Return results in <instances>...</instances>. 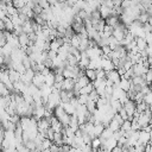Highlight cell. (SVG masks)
<instances>
[{
    "instance_id": "obj_10",
    "label": "cell",
    "mask_w": 152,
    "mask_h": 152,
    "mask_svg": "<svg viewBox=\"0 0 152 152\" xmlns=\"http://www.w3.org/2000/svg\"><path fill=\"white\" fill-rule=\"evenodd\" d=\"M99 12H100V15H101V18L102 19H104V18H107L108 15H110V7H108V6H106V5H103V4H101L100 6H99Z\"/></svg>"
},
{
    "instance_id": "obj_6",
    "label": "cell",
    "mask_w": 152,
    "mask_h": 152,
    "mask_svg": "<svg viewBox=\"0 0 152 152\" xmlns=\"http://www.w3.org/2000/svg\"><path fill=\"white\" fill-rule=\"evenodd\" d=\"M106 78L110 80L113 83H119L120 82V75L116 71V69H112V70L106 71Z\"/></svg>"
},
{
    "instance_id": "obj_23",
    "label": "cell",
    "mask_w": 152,
    "mask_h": 152,
    "mask_svg": "<svg viewBox=\"0 0 152 152\" xmlns=\"http://www.w3.org/2000/svg\"><path fill=\"white\" fill-rule=\"evenodd\" d=\"M86 104V108H87V110L89 112V113H94L95 112V109H96V103H95V101H91V100H89L88 99V101L84 103Z\"/></svg>"
},
{
    "instance_id": "obj_27",
    "label": "cell",
    "mask_w": 152,
    "mask_h": 152,
    "mask_svg": "<svg viewBox=\"0 0 152 152\" xmlns=\"http://www.w3.org/2000/svg\"><path fill=\"white\" fill-rule=\"evenodd\" d=\"M58 95H59V100H61V102H69V96H68V93H66V90H63V89H61L59 91H58Z\"/></svg>"
},
{
    "instance_id": "obj_5",
    "label": "cell",
    "mask_w": 152,
    "mask_h": 152,
    "mask_svg": "<svg viewBox=\"0 0 152 152\" xmlns=\"http://www.w3.org/2000/svg\"><path fill=\"white\" fill-rule=\"evenodd\" d=\"M86 53H87V56L89 57V59H91V58L100 57V56L102 55V51H101V49H100L99 46H94V48H88V49L86 50Z\"/></svg>"
},
{
    "instance_id": "obj_3",
    "label": "cell",
    "mask_w": 152,
    "mask_h": 152,
    "mask_svg": "<svg viewBox=\"0 0 152 152\" xmlns=\"http://www.w3.org/2000/svg\"><path fill=\"white\" fill-rule=\"evenodd\" d=\"M49 127H50V121H49V119H46V118L43 116V118H40V119L37 120V131H38V132L43 133V132H45Z\"/></svg>"
},
{
    "instance_id": "obj_36",
    "label": "cell",
    "mask_w": 152,
    "mask_h": 152,
    "mask_svg": "<svg viewBox=\"0 0 152 152\" xmlns=\"http://www.w3.org/2000/svg\"><path fill=\"white\" fill-rule=\"evenodd\" d=\"M99 97H100V96H99L97 91L95 90V88H94V89H93V90H91V91L88 94V99H89V100H91V101H95V102H96Z\"/></svg>"
},
{
    "instance_id": "obj_11",
    "label": "cell",
    "mask_w": 152,
    "mask_h": 152,
    "mask_svg": "<svg viewBox=\"0 0 152 152\" xmlns=\"http://www.w3.org/2000/svg\"><path fill=\"white\" fill-rule=\"evenodd\" d=\"M119 21H120L119 15H108L107 18H104V24H107L112 27H114Z\"/></svg>"
},
{
    "instance_id": "obj_42",
    "label": "cell",
    "mask_w": 152,
    "mask_h": 152,
    "mask_svg": "<svg viewBox=\"0 0 152 152\" xmlns=\"http://www.w3.org/2000/svg\"><path fill=\"white\" fill-rule=\"evenodd\" d=\"M42 10H43V8H42V7H40V6L38 5V4H36V5H34V6L32 7V11H33L34 15H36V14H39V13L42 12Z\"/></svg>"
},
{
    "instance_id": "obj_1",
    "label": "cell",
    "mask_w": 152,
    "mask_h": 152,
    "mask_svg": "<svg viewBox=\"0 0 152 152\" xmlns=\"http://www.w3.org/2000/svg\"><path fill=\"white\" fill-rule=\"evenodd\" d=\"M152 132H147V131H145V129H139V135H138V142H140V144H147L151 139H152V134H151Z\"/></svg>"
},
{
    "instance_id": "obj_16",
    "label": "cell",
    "mask_w": 152,
    "mask_h": 152,
    "mask_svg": "<svg viewBox=\"0 0 152 152\" xmlns=\"http://www.w3.org/2000/svg\"><path fill=\"white\" fill-rule=\"evenodd\" d=\"M146 45H147V43L142 37H135V46L139 50H144L146 48Z\"/></svg>"
},
{
    "instance_id": "obj_25",
    "label": "cell",
    "mask_w": 152,
    "mask_h": 152,
    "mask_svg": "<svg viewBox=\"0 0 152 152\" xmlns=\"http://www.w3.org/2000/svg\"><path fill=\"white\" fill-rule=\"evenodd\" d=\"M112 135H113V131L107 126V127L103 128L102 133L100 134V138H101V139H107V138H109V137H112Z\"/></svg>"
},
{
    "instance_id": "obj_21",
    "label": "cell",
    "mask_w": 152,
    "mask_h": 152,
    "mask_svg": "<svg viewBox=\"0 0 152 152\" xmlns=\"http://www.w3.org/2000/svg\"><path fill=\"white\" fill-rule=\"evenodd\" d=\"M58 121L62 124L63 127H68V126H69V122H70V115L66 114V113H64V114L58 119Z\"/></svg>"
},
{
    "instance_id": "obj_24",
    "label": "cell",
    "mask_w": 152,
    "mask_h": 152,
    "mask_svg": "<svg viewBox=\"0 0 152 152\" xmlns=\"http://www.w3.org/2000/svg\"><path fill=\"white\" fill-rule=\"evenodd\" d=\"M84 75L89 78V81H94V80L96 78V76H95V69L86 68V69H84Z\"/></svg>"
},
{
    "instance_id": "obj_34",
    "label": "cell",
    "mask_w": 152,
    "mask_h": 152,
    "mask_svg": "<svg viewBox=\"0 0 152 152\" xmlns=\"http://www.w3.org/2000/svg\"><path fill=\"white\" fill-rule=\"evenodd\" d=\"M95 76L96 78H106V71L102 68H97L95 69Z\"/></svg>"
},
{
    "instance_id": "obj_48",
    "label": "cell",
    "mask_w": 152,
    "mask_h": 152,
    "mask_svg": "<svg viewBox=\"0 0 152 152\" xmlns=\"http://www.w3.org/2000/svg\"><path fill=\"white\" fill-rule=\"evenodd\" d=\"M2 63H4V55L0 53V64H2Z\"/></svg>"
},
{
    "instance_id": "obj_37",
    "label": "cell",
    "mask_w": 152,
    "mask_h": 152,
    "mask_svg": "<svg viewBox=\"0 0 152 152\" xmlns=\"http://www.w3.org/2000/svg\"><path fill=\"white\" fill-rule=\"evenodd\" d=\"M59 44L57 43V40L56 39H52V40H50V50H52V51H58V49H59Z\"/></svg>"
},
{
    "instance_id": "obj_40",
    "label": "cell",
    "mask_w": 152,
    "mask_h": 152,
    "mask_svg": "<svg viewBox=\"0 0 152 152\" xmlns=\"http://www.w3.org/2000/svg\"><path fill=\"white\" fill-rule=\"evenodd\" d=\"M37 4H38L42 8H48V7H50V5H49V2H48L46 0H37Z\"/></svg>"
},
{
    "instance_id": "obj_15",
    "label": "cell",
    "mask_w": 152,
    "mask_h": 152,
    "mask_svg": "<svg viewBox=\"0 0 152 152\" xmlns=\"http://www.w3.org/2000/svg\"><path fill=\"white\" fill-rule=\"evenodd\" d=\"M61 103H62V106H63V108H64V112H65L66 114L71 115V114H74V113H75V109H76V108H75L70 102H64V103H63V102H61Z\"/></svg>"
},
{
    "instance_id": "obj_20",
    "label": "cell",
    "mask_w": 152,
    "mask_h": 152,
    "mask_svg": "<svg viewBox=\"0 0 152 152\" xmlns=\"http://www.w3.org/2000/svg\"><path fill=\"white\" fill-rule=\"evenodd\" d=\"M90 81H89V78L86 76V75H82V76H78L77 78H76V83L82 88V87H84L86 84H88Z\"/></svg>"
},
{
    "instance_id": "obj_17",
    "label": "cell",
    "mask_w": 152,
    "mask_h": 152,
    "mask_svg": "<svg viewBox=\"0 0 152 152\" xmlns=\"http://www.w3.org/2000/svg\"><path fill=\"white\" fill-rule=\"evenodd\" d=\"M8 77H10V81L14 82V81L20 80V74L14 69H8Z\"/></svg>"
},
{
    "instance_id": "obj_19",
    "label": "cell",
    "mask_w": 152,
    "mask_h": 152,
    "mask_svg": "<svg viewBox=\"0 0 152 152\" xmlns=\"http://www.w3.org/2000/svg\"><path fill=\"white\" fill-rule=\"evenodd\" d=\"M55 83V72L52 70H50V72L45 76V84H48L49 87H51Z\"/></svg>"
},
{
    "instance_id": "obj_28",
    "label": "cell",
    "mask_w": 152,
    "mask_h": 152,
    "mask_svg": "<svg viewBox=\"0 0 152 152\" xmlns=\"http://www.w3.org/2000/svg\"><path fill=\"white\" fill-rule=\"evenodd\" d=\"M100 144H101V140H100V138H99V137L93 138V139H91V141H90L91 151H96V150H97V147L100 146Z\"/></svg>"
},
{
    "instance_id": "obj_18",
    "label": "cell",
    "mask_w": 152,
    "mask_h": 152,
    "mask_svg": "<svg viewBox=\"0 0 152 152\" xmlns=\"http://www.w3.org/2000/svg\"><path fill=\"white\" fill-rule=\"evenodd\" d=\"M21 27H23V32H25V33H30V32H33V31H32V24H31V19L23 21V24H21Z\"/></svg>"
},
{
    "instance_id": "obj_7",
    "label": "cell",
    "mask_w": 152,
    "mask_h": 152,
    "mask_svg": "<svg viewBox=\"0 0 152 152\" xmlns=\"http://www.w3.org/2000/svg\"><path fill=\"white\" fill-rule=\"evenodd\" d=\"M148 68H146L145 65H142L141 63H135L132 65V71H133V75H144L146 71H147Z\"/></svg>"
},
{
    "instance_id": "obj_22",
    "label": "cell",
    "mask_w": 152,
    "mask_h": 152,
    "mask_svg": "<svg viewBox=\"0 0 152 152\" xmlns=\"http://www.w3.org/2000/svg\"><path fill=\"white\" fill-rule=\"evenodd\" d=\"M93 89H94V84H93V82L90 81L88 84H86L84 87H82V88L80 89V94H89Z\"/></svg>"
},
{
    "instance_id": "obj_46",
    "label": "cell",
    "mask_w": 152,
    "mask_h": 152,
    "mask_svg": "<svg viewBox=\"0 0 152 152\" xmlns=\"http://www.w3.org/2000/svg\"><path fill=\"white\" fill-rule=\"evenodd\" d=\"M1 2H4L5 5H12V0H0Z\"/></svg>"
},
{
    "instance_id": "obj_32",
    "label": "cell",
    "mask_w": 152,
    "mask_h": 152,
    "mask_svg": "<svg viewBox=\"0 0 152 152\" xmlns=\"http://www.w3.org/2000/svg\"><path fill=\"white\" fill-rule=\"evenodd\" d=\"M8 18L11 19V21L13 23V25H21V20H20V18H19L18 13H15V14H12V15H10Z\"/></svg>"
},
{
    "instance_id": "obj_29",
    "label": "cell",
    "mask_w": 152,
    "mask_h": 152,
    "mask_svg": "<svg viewBox=\"0 0 152 152\" xmlns=\"http://www.w3.org/2000/svg\"><path fill=\"white\" fill-rule=\"evenodd\" d=\"M10 81V77H8V70H0V82H2L4 84L6 82Z\"/></svg>"
},
{
    "instance_id": "obj_26",
    "label": "cell",
    "mask_w": 152,
    "mask_h": 152,
    "mask_svg": "<svg viewBox=\"0 0 152 152\" xmlns=\"http://www.w3.org/2000/svg\"><path fill=\"white\" fill-rule=\"evenodd\" d=\"M4 24H5V30H7V31H13V27H14V25H13V23L11 21V19L8 18V17H5L4 19Z\"/></svg>"
},
{
    "instance_id": "obj_43",
    "label": "cell",
    "mask_w": 152,
    "mask_h": 152,
    "mask_svg": "<svg viewBox=\"0 0 152 152\" xmlns=\"http://www.w3.org/2000/svg\"><path fill=\"white\" fill-rule=\"evenodd\" d=\"M64 76L62 74H55V82H63Z\"/></svg>"
},
{
    "instance_id": "obj_38",
    "label": "cell",
    "mask_w": 152,
    "mask_h": 152,
    "mask_svg": "<svg viewBox=\"0 0 152 152\" xmlns=\"http://www.w3.org/2000/svg\"><path fill=\"white\" fill-rule=\"evenodd\" d=\"M12 5H13L15 8H21V7L25 5V2H24L23 0H12Z\"/></svg>"
},
{
    "instance_id": "obj_13",
    "label": "cell",
    "mask_w": 152,
    "mask_h": 152,
    "mask_svg": "<svg viewBox=\"0 0 152 152\" xmlns=\"http://www.w3.org/2000/svg\"><path fill=\"white\" fill-rule=\"evenodd\" d=\"M119 87L124 90V91H127L131 87V81L127 80V78H124V77H120V82H119Z\"/></svg>"
},
{
    "instance_id": "obj_2",
    "label": "cell",
    "mask_w": 152,
    "mask_h": 152,
    "mask_svg": "<svg viewBox=\"0 0 152 152\" xmlns=\"http://www.w3.org/2000/svg\"><path fill=\"white\" fill-rule=\"evenodd\" d=\"M122 107H124V109L126 110L127 116H133V113L135 112V102H134L133 100H129V99H128L126 102L122 103Z\"/></svg>"
},
{
    "instance_id": "obj_14",
    "label": "cell",
    "mask_w": 152,
    "mask_h": 152,
    "mask_svg": "<svg viewBox=\"0 0 152 152\" xmlns=\"http://www.w3.org/2000/svg\"><path fill=\"white\" fill-rule=\"evenodd\" d=\"M53 115L57 118V119H59L65 112H64V108H63V106H62V103H59V104H57V106H55L53 107Z\"/></svg>"
},
{
    "instance_id": "obj_30",
    "label": "cell",
    "mask_w": 152,
    "mask_h": 152,
    "mask_svg": "<svg viewBox=\"0 0 152 152\" xmlns=\"http://www.w3.org/2000/svg\"><path fill=\"white\" fill-rule=\"evenodd\" d=\"M108 127L114 132V131H118V129L120 128V124H119L118 121H115L114 119H112V120L108 122Z\"/></svg>"
},
{
    "instance_id": "obj_41",
    "label": "cell",
    "mask_w": 152,
    "mask_h": 152,
    "mask_svg": "<svg viewBox=\"0 0 152 152\" xmlns=\"http://www.w3.org/2000/svg\"><path fill=\"white\" fill-rule=\"evenodd\" d=\"M100 49H101L102 53H103V55H107V56H108V55H109V52L112 51V49H110L108 45H103V46H101Z\"/></svg>"
},
{
    "instance_id": "obj_9",
    "label": "cell",
    "mask_w": 152,
    "mask_h": 152,
    "mask_svg": "<svg viewBox=\"0 0 152 152\" xmlns=\"http://www.w3.org/2000/svg\"><path fill=\"white\" fill-rule=\"evenodd\" d=\"M18 42H19V45L21 49H25L27 45H28V36L27 33L25 32H21L19 36H18ZM25 51V50H24Z\"/></svg>"
},
{
    "instance_id": "obj_45",
    "label": "cell",
    "mask_w": 152,
    "mask_h": 152,
    "mask_svg": "<svg viewBox=\"0 0 152 152\" xmlns=\"http://www.w3.org/2000/svg\"><path fill=\"white\" fill-rule=\"evenodd\" d=\"M56 56H57V52H56V51H52V50H49V51H48V58L52 59V58H55Z\"/></svg>"
},
{
    "instance_id": "obj_4",
    "label": "cell",
    "mask_w": 152,
    "mask_h": 152,
    "mask_svg": "<svg viewBox=\"0 0 152 152\" xmlns=\"http://www.w3.org/2000/svg\"><path fill=\"white\" fill-rule=\"evenodd\" d=\"M31 83L34 84L37 88H40L45 83V76H43L40 72H36L31 80Z\"/></svg>"
},
{
    "instance_id": "obj_47",
    "label": "cell",
    "mask_w": 152,
    "mask_h": 152,
    "mask_svg": "<svg viewBox=\"0 0 152 152\" xmlns=\"http://www.w3.org/2000/svg\"><path fill=\"white\" fill-rule=\"evenodd\" d=\"M0 30H5V24H4V20L2 19H0Z\"/></svg>"
},
{
    "instance_id": "obj_33",
    "label": "cell",
    "mask_w": 152,
    "mask_h": 152,
    "mask_svg": "<svg viewBox=\"0 0 152 152\" xmlns=\"http://www.w3.org/2000/svg\"><path fill=\"white\" fill-rule=\"evenodd\" d=\"M142 101H144L146 104H151V103H152V93H151V90L147 91L146 94H144V96H142Z\"/></svg>"
},
{
    "instance_id": "obj_44",
    "label": "cell",
    "mask_w": 152,
    "mask_h": 152,
    "mask_svg": "<svg viewBox=\"0 0 152 152\" xmlns=\"http://www.w3.org/2000/svg\"><path fill=\"white\" fill-rule=\"evenodd\" d=\"M49 151H59V146L56 145L55 142H51V145L49 146Z\"/></svg>"
},
{
    "instance_id": "obj_8",
    "label": "cell",
    "mask_w": 152,
    "mask_h": 152,
    "mask_svg": "<svg viewBox=\"0 0 152 152\" xmlns=\"http://www.w3.org/2000/svg\"><path fill=\"white\" fill-rule=\"evenodd\" d=\"M75 82H76L75 78H64L63 82H62V88H61V89L66 90V91H68V90H72Z\"/></svg>"
},
{
    "instance_id": "obj_35",
    "label": "cell",
    "mask_w": 152,
    "mask_h": 152,
    "mask_svg": "<svg viewBox=\"0 0 152 152\" xmlns=\"http://www.w3.org/2000/svg\"><path fill=\"white\" fill-rule=\"evenodd\" d=\"M76 97H77V101L80 104H84L88 101V94H78Z\"/></svg>"
},
{
    "instance_id": "obj_39",
    "label": "cell",
    "mask_w": 152,
    "mask_h": 152,
    "mask_svg": "<svg viewBox=\"0 0 152 152\" xmlns=\"http://www.w3.org/2000/svg\"><path fill=\"white\" fill-rule=\"evenodd\" d=\"M134 2L132 1V0H121V4H120V6L122 7V8H127V7H129L131 5H133Z\"/></svg>"
},
{
    "instance_id": "obj_12",
    "label": "cell",
    "mask_w": 152,
    "mask_h": 152,
    "mask_svg": "<svg viewBox=\"0 0 152 152\" xmlns=\"http://www.w3.org/2000/svg\"><path fill=\"white\" fill-rule=\"evenodd\" d=\"M103 128H104V125L102 122H95L94 124V127H93V134L95 137H100V134L102 133Z\"/></svg>"
},
{
    "instance_id": "obj_31",
    "label": "cell",
    "mask_w": 152,
    "mask_h": 152,
    "mask_svg": "<svg viewBox=\"0 0 152 152\" xmlns=\"http://www.w3.org/2000/svg\"><path fill=\"white\" fill-rule=\"evenodd\" d=\"M1 49H2V55H4V56H5V55H11V51L13 50L12 45H11L8 42H7V43H6Z\"/></svg>"
}]
</instances>
